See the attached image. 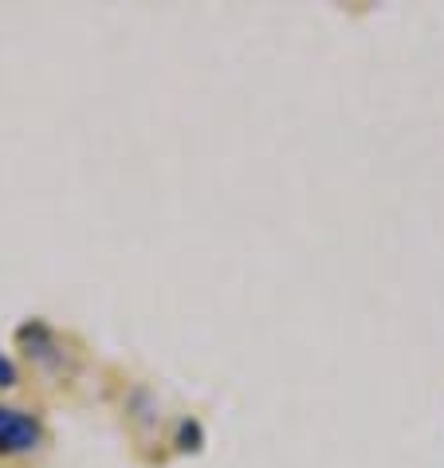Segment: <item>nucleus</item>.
Wrapping results in <instances>:
<instances>
[{
    "label": "nucleus",
    "instance_id": "obj_1",
    "mask_svg": "<svg viewBox=\"0 0 444 468\" xmlns=\"http://www.w3.org/2000/svg\"><path fill=\"white\" fill-rule=\"evenodd\" d=\"M40 421L24 410H12V406H0V452L5 457H16V452H32L40 445Z\"/></svg>",
    "mask_w": 444,
    "mask_h": 468
},
{
    "label": "nucleus",
    "instance_id": "obj_2",
    "mask_svg": "<svg viewBox=\"0 0 444 468\" xmlns=\"http://www.w3.org/2000/svg\"><path fill=\"white\" fill-rule=\"evenodd\" d=\"M12 382H16V367L0 355V386H12Z\"/></svg>",
    "mask_w": 444,
    "mask_h": 468
}]
</instances>
